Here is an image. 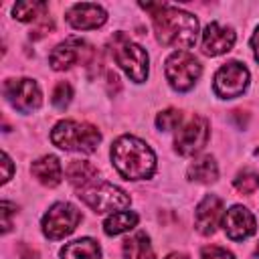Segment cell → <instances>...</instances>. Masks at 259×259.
<instances>
[{"instance_id": "1", "label": "cell", "mask_w": 259, "mask_h": 259, "mask_svg": "<svg viewBox=\"0 0 259 259\" xmlns=\"http://www.w3.org/2000/svg\"><path fill=\"white\" fill-rule=\"evenodd\" d=\"M142 8L150 12L154 22V32L162 45L174 47L180 51L194 47L196 34H198V20L190 12H184L164 2L142 4Z\"/></svg>"}, {"instance_id": "2", "label": "cell", "mask_w": 259, "mask_h": 259, "mask_svg": "<svg viewBox=\"0 0 259 259\" xmlns=\"http://www.w3.org/2000/svg\"><path fill=\"white\" fill-rule=\"evenodd\" d=\"M111 162L125 180H146L156 170L152 148L134 136H121L113 142Z\"/></svg>"}, {"instance_id": "3", "label": "cell", "mask_w": 259, "mask_h": 259, "mask_svg": "<svg viewBox=\"0 0 259 259\" xmlns=\"http://www.w3.org/2000/svg\"><path fill=\"white\" fill-rule=\"evenodd\" d=\"M51 140L61 150L91 154V152H95L97 144L101 142V134L91 123H83V121H75V119H65V121H59L53 127Z\"/></svg>"}, {"instance_id": "4", "label": "cell", "mask_w": 259, "mask_h": 259, "mask_svg": "<svg viewBox=\"0 0 259 259\" xmlns=\"http://www.w3.org/2000/svg\"><path fill=\"white\" fill-rule=\"evenodd\" d=\"M111 57L113 61L127 73V77L136 83L146 81L148 77V53L132 42L123 32L111 36Z\"/></svg>"}, {"instance_id": "5", "label": "cell", "mask_w": 259, "mask_h": 259, "mask_svg": "<svg viewBox=\"0 0 259 259\" xmlns=\"http://www.w3.org/2000/svg\"><path fill=\"white\" fill-rule=\"evenodd\" d=\"M77 196L91 206L95 212H107V210H119L130 204L127 192L121 188L109 184V182H95L87 188H79Z\"/></svg>"}, {"instance_id": "6", "label": "cell", "mask_w": 259, "mask_h": 259, "mask_svg": "<svg viewBox=\"0 0 259 259\" xmlns=\"http://www.w3.org/2000/svg\"><path fill=\"white\" fill-rule=\"evenodd\" d=\"M164 71H166V79H168L170 87L176 91H188L202 73L200 63L186 51L172 53L166 59Z\"/></svg>"}, {"instance_id": "7", "label": "cell", "mask_w": 259, "mask_h": 259, "mask_svg": "<svg viewBox=\"0 0 259 259\" xmlns=\"http://www.w3.org/2000/svg\"><path fill=\"white\" fill-rule=\"evenodd\" d=\"M79 223H81V210L77 206H73L71 202H57L47 210L40 225H42V233L49 239L57 241L71 235Z\"/></svg>"}, {"instance_id": "8", "label": "cell", "mask_w": 259, "mask_h": 259, "mask_svg": "<svg viewBox=\"0 0 259 259\" xmlns=\"http://www.w3.org/2000/svg\"><path fill=\"white\" fill-rule=\"evenodd\" d=\"M249 85V71L243 63L239 61H231L225 63L217 75H214V93L223 99H233L239 97Z\"/></svg>"}, {"instance_id": "9", "label": "cell", "mask_w": 259, "mask_h": 259, "mask_svg": "<svg viewBox=\"0 0 259 259\" xmlns=\"http://www.w3.org/2000/svg\"><path fill=\"white\" fill-rule=\"evenodd\" d=\"M4 95L8 99V103L18 109L20 113H30L34 109L40 107V89L36 85V81L32 79H8L4 83Z\"/></svg>"}, {"instance_id": "10", "label": "cell", "mask_w": 259, "mask_h": 259, "mask_svg": "<svg viewBox=\"0 0 259 259\" xmlns=\"http://www.w3.org/2000/svg\"><path fill=\"white\" fill-rule=\"evenodd\" d=\"M208 140V121L200 115H192L176 134L174 148L180 156H192L204 148Z\"/></svg>"}, {"instance_id": "11", "label": "cell", "mask_w": 259, "mask_h": 259, "mask_svg": "<svg viewBox=\"0 0 259 259\" xmlns=\"http://www.w3.org/2000/svg\"><path fill=\"white\" fill-rule=\"evenodd\" d=\"M91 55H93V49L85 40L71 36L53 49L49 63L55 71H65V69H71L75 63H87Z\"/></svg>"}, {"instance_id": "12", "label": "cell", "mask_w": 259, "mask_h": 259, "mask_svg": "<svg viewBox=\"0 0 259 259\" xmlns=\"http://www.w3.org/2000/svg\"><path fill=\"white\" fill-rule=\"evenodd\" d=\"M223 227H225V233H227L229 239L243 241V239H247L255 233L257 223H255V217L251 214L249 208H245L241 204H235L227 210V214L223 219Z\"/></svg>"}, {"instance_id": "13", "label": "cell", "mask_w": 259, "mask_h": 259, "mask_svg": "<svg viewBox=\"0 0 259 259\" xmlns=\"http://www.w3.org/2000/svg\"><path fill=\"white\" fill-rule=\"evenodd\" d=\"M223 219V200L214 194H206L194 210V227L202 235H212Z\"/></svg>"}, {"instance_id": "14", "label": "cell", "mask_w": 259, "mask_h": 259, "mask_svg": "<svg viewBox=\"0 0 259 259\" xmlns=\"http://www.w3.org/2000/svg\"><path fill=\"white\" fill-rule=\"evenodd\" d=\"M235 45V32L229 26H223L219 22H210L206 24L204 32H202V53L217 57L223 55L227 51H231V47Z\"/></svg>"}, {"instance_id": "15", "label": "cell", "mask_w": 259, "mask_h": 259, "mask_svg": "<svg viewBox=\"0 0 259 259\" xmlns=\"http://www.w3.org/2000/svg\"><path fill=\"white\" fill-rule=\"evenodd\" d=\"M107 20V14L101 6L97 4H75L69 8L67 12V22L73 26V28H79V30H89V28H97L101 24H105Z\"/></svg>"}, {"instance_id": "16", "label": "cell", "mask_w": 259, "mask_h": 259, "mask_svg": "<svg viewBox=\"0 0 259 259\" xmlns=\"http://www.w3.org/2000/svg\"><path fill=\"white\" fill-rule=\"evenodd\" d=\"M30 172L34 174V178L40 184H45L49 188L57 186L63 178V168H61V162L57 156H42V158L34 160L30 166Z\"/></svg>"}, {"instance_id": "17", "label": "cell", "mask_w": 259, "mask_h": 259, "mask_svg": "<svg viewBox=\"0 0 259 259\" xmlns=\"http://www.w3.org/2000/svg\"><path fill=\"white\" fill-rule=\"evenodd\" d=\"M99 172L93 164L89 162H83V160H73L69 166H67V180L79 190V188H87L91 184H95Z\"/></svg>"}, {"instance_id": "18", "label": "cell", "mask_w": 259, "mask_h": 259, "mask_svg": "<svg viewBox=\"0 0 259 259\" xmlns=\"http://www.w3.org/2000/svg\"><path fill=\"white\" fill-rule=\"evenodd\" d=\"M61 259H101V249L93 239H77L61 249Z\"/></svg>"}, {"instance_id": "19", "label": "cell", "mask_w": 259, "mask_h": 259, "mask_svg": "<svg viewBox=\"0 0 259 259\" xmlns=\"http://www.w3.org/2000/svg\"><path fill=\"white\" fill-rule=\"evenodd\" d=\"M123 255L125 259H154V249L150 237L146 233H136L123 241Z\"/></svg>"}, {"instance_id": "20", "label": "cell", "mask_w": 259, "mask_h": 259, "mask_svg": "<svg viewBox=\"0 0 259 259\" xmlns=\"http://www.w3.org/2000/svg\"><path fill=\"white\" fill-rule=\"evenodd\" d=\"M188 178L194 180V182H202V184L214 182L219 178V166H217L214 158L212 156H202V158L194 160L188 166Z\"/></svg>"}, {"instance_id": "21", "label": "cell", "mask_w": 259, "mask_h": 259, "mask_svg": "<svg viewBox=\"0 0 259 259\" xmlns=\"http://www.w3.org/2000/svg\"><path fill=\"white\" fill-rule=\"evenodd\" d=\"M138 225V214L136 212H130V210H119V212H113L105 219L103 223V231L107 235H121L130 229H134Z\"/></svg>"}, {"instance_id": "22", "label": "cell", "mask_w": 259, "mask_h": 259, "mask_svg": "<svg viewBox=\"0 0 259 259\" xmlns=\"http://www.w3.org/2000/svg\"><path fill=\"white\" fill-rule=\"evenodd\" d=\"M45 10H47L45 2H16L12 8V14L20 22H30V20H36L38 16H42Z\"/></svg>"}, {"instance_id": "23", "label": "cell", "mask_w": 259, "mask_h": 259, "mask_svg": "<svg viewBox=\"0 0 259 259\" xmlns=\"http://www.w3.org/2000/svg\"><path fill=\"white\" fill-rule=\"evenodd\" d=\"M235 188L239 190V192H243V194H251V192H255L257 188H259V174H255V172H251V170H245V172H241L237 178H235Z\"/></svg>"}, {"instance_id": "24", "label": "cell", "mask_w": 259, "mask_h": 259, "mask_svg": "<svg viewBox=\"0 0 259 259\" xmlns=\"http://www.w3.org/2000/svg\"><path fill=\"white\" fill-rule=\"evenodd\" d=\"M182 121V113L178 109H164L158 113L156 117V125L162 130V132H170L174 127H178V123Z\"/></svg>"}, {"instance_id": "25", "label": "cell", "mask_w": 259, "mask_h": 259, "mask_svg": "<svg viewBox=\"0 0 259 259\" xmlns=\"http://www.w3.org/2000/svg\"><path fill=\"white\" fill-rule=\"evenodd\" d=\"M71 97H73V89H71V85H69L67 81H59L57 87H55V91H53L51 101H53L55 107L65 109V107L71 103Z\"/></svg>"}, {"instance_id": "26", "label": "cell", "mask_w": 259, "mask_h": 259, "mask_svg": "<svg viewBox=\"0 0 259 259\" xmlns=\"http://www.w3.org/2000/svg\"><path fill=\"white\" fill-rule=\"evenodd\" d=\"M202 259H235L231 251L217 247V245H208L202 249Z\"/></svg>"}, {"instance_id": "27", "label": "cell", "mask_w": 259, "mask_h": 259, "mask_svg": "<svg viewBox=\"0 0 259 259\" xmlns=\"http://www.w3.org/2000/svg\"><path fill=\"white\" fill-rule=\"evenodd\" d=\"M0 212H2V233H8L10 231V204L6 200L0 204Z\"/></svg>"}, {"instance_id": "28", "label": "cell", "mask_w": 259, "mask_h": 259, "mask_svg": "<svg viewBox=\"0 0 259 259\" xmlns=\"http://www.w3.org/2000/svg\"><path fill=\"white\" fill-rule=\"evenodd\" d=\"M107 91L109 95H115L119 91V77L113 71H107Z\"/></svg>"}, {"instance_id": "29", "label": "cell", "mask_w": 259, "mask_h": 259, "mask_svg": "<svg viewBox=\"0 0 259 259\" xmlns=\"http://www.w3.org/2000/svg\"><path fill=\"white\" fill-rule=\"evenodd\" d=\"M2 168H4V174H2V184H4L10 180V174H12V162L6 152H2Z\"/></svg>"}, {"instance_id": "30", "label": "cell", "mask_w": 259, "mask_h": 259, "mask_svg": "<svg viewBox=\"0 0 259 259\" xmlns=\"http://www.w3.org/2000/svg\"><path fill=\"white\" fill-rule=\"evenodd\" d=\"M251 49H253V55H255V59L259 61V28L253 32V36H251Z\"/></svg>"}, {"instance_id": "31", "label": "cell", "mask_w": 259, "mask_h": 259, "mask_svg": "<svg viewBox=\"0 0 259 259\" xmlns=\"http://www.w3.org/2000/svg\"><path fill=\"white\" fill-rule=\"evenodd\" d=\"M164 259H188L184 253H170L168 257H164Z\"/></svg>"}, {"instance_id": "32", "label": "cell", "mask_w": 259, "mask_h": 259, "mask_svg": "<svg viewBox=\"0 0 259 259\" xmlns=\"http://www.w3.org/2000/svg\"><path fill=\"white\" fill-rule=\"evenodd\" d=\"M255 253H257V257H259V243H257V249H255Z\"/></svg>"}, {"instance_id": "33", "label": "cell", "mask_w": 259, "mask_h": 259, "mask_svg": "<svg viewBox=\"0 0 259 259\" xmlns=\"http://www.w3.org/2000/svg\"><path fill=\"white\" fill-rule=\"evenodd\" d=\"M255 154H257V156H259V148H257V150H255Z\"/></svg>"}]
</instances>
